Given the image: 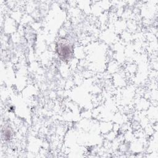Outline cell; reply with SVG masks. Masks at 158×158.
Segmentation results:
<instances>
[{
  "label": "cell",
  "instance_id": "obj_1",
  "mask_svg": "<svg viewBox=\"0 0 158 158\" xmlns=\"http://www.w3.org/2000/svg\"><path fill=\"white\" fill-rule=\"evenodd\" d=\"M57 52L62 60L69 59L73 54L72 46L67 41H60L57 44Z\"/></svg>",
  "mask_w": 158,
  "mask_h": 158
}]
</instances>
